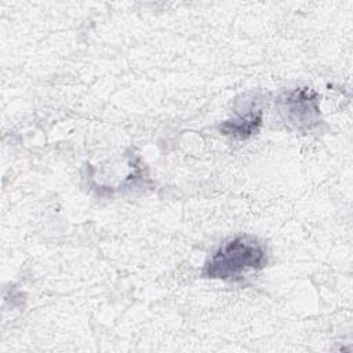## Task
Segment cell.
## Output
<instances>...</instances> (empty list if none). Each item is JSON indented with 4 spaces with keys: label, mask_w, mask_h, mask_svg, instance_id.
<instances>
[{
    "label": "cell",
    "mask_w": 353,
    "mask_h": 353,
    "mask_svg": "<svg viewBox=\"0 0 353 353\" xmlns=\"http://www.w3.org/2000/svg\"><path fill=\"white\" fill-rule=\"evenodd\" d=\"M265 245L251 236H237L225 241L207 261L203 274L210 279H239L248 270L266 266Z\"/></svg>",
    "instance_id": "obj_1"
},
{
    "label": "cell",
    "mask_w": 353,
    "mask_h": 353,
    "mask_svg": "<svg viewBox=\"0 0 353 353\" xmlns=\"http://www.w3.org/2000/svg\"><path fill=\"white\" fill-rule=\"evenodd\" d=\"M284 103L288 119L291 120V123H296L298 127L302 124L310 125L312 121H316L319 108L317 97L314 95V92L309 90H296L287 97Z\"/></svg>",
    "instance_id": "obj_2"
},
{
    "label": "cell",
    "mask_w": 353,
    "mask_h": 353,
    "mask_svg": "<svg viewBox=\"0 0 353 353\" xmlns=\"http://www.w3.org/2000/svg\"><path fill=\"white\" fill-rule=\"evenodd\" d=\"M261 121H262L261 110L250 112V113H245L243 117H240L237 120L226 121L222 125V131L225 134H232V135L239 137V138H247L252 132L256 131Z\"/></svg>",
    "instance_id": "obj_3"
}]
</instances>
